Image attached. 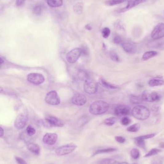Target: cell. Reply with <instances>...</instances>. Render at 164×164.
<instances>
[{"label": "cell", "instance_id": "14", "mask_svg": "<svg viewBox=\"0 0 164 164\" xmlns=\"http://www.w3.org/2000/svg\"><path fill=\"white\" fill-rule=\"evenodd\" d=\"M130 107L127 105H118L114 111L115 115L118 116H127L130 114Z\"/></svg>", "mask_w": 164, "mask_h": 164}, {"label": "cell", "instance_id": "23", "mask_svg": "<svg viewBox=\"0 0 164 164\" xmlns=\"http://www.w3.org/2000/svg\"><path fill=\"white\" fill-rule=\"evenodd\" d=\"M158 54V53L155 51H149L146 52L143 54L142 57V60L143 61H147L150 59L151 58L156 56Z\"/></svg>", "mask_w": 164, "mask_h": 164}, {"label": "cell", "instance_id": "31", "mask_svg": "<svg viewBox=\"0 0 164 164\" xmlns=\"http://www.w3.org/2000/svg\"><path fill=\"white\" fill-rule=\"evenodd\" d=\"M116 119L114 117H111L109 118L106 119L104 121V123L108 126H113L116 123Z\"/></svg>", "mask_w": 164, "mask_h": 164}, {"label": "cell", "instance_id": "48", "mask_svg": "<svg viewBox=\"0 0 164 164\" xmlns=\"http://www.w3.org/2000/svg\"><path fill=\"white\" fill-rule=\"evenodd\" d=\"M4 61H2V58H1V65H2V64H3Z\"/></svg>", "mask_w": 164, "mask_h": 164}, {"label": "cell", "instance_id": "39", "mask_svg": "<svg viewBox=\"0 0 164 164\" xmlns=\"http://www.w3.org/2000/svg\"><path fill=\"white\" fill-rule=\"evenodd\" d=\"M114 42L116 44H121L123 42V39L120 36H116L114 38Z\"/></svg>", "mask_w": 164, "mask_h": 164}, {"label": "cell", "instance_id": "35", "mask_svg": "<svg viewBox=\"0 0 164 164\" xmlns=\"http://www.w3.org/2000/svg\"><path fill=\"white\" fill-rule=\"evenodd\" d=\"M26 134L29 136H32L36 134V130L31 126H28L26 129Z\"/></svg>", "mask_w": 164, "mask_h": 164}, {"label": "cell", "instance_id": "22", "mask_svg": "<svg viewBox=\"0 0 164 164\" xmlns=\"http://www.w3.org/2000/svg\"><path fill=\"white\" fill-rule=\"evenodd\" d=\"M73 11L76 14H82L83 11V5L82 2H78L73 6Z\"/></svg>", "mask_w": 164, "mask_h": 164}, {"label": "cell", "instance_id": "16", "mask_svg": "<svg viewBox=\"0 0 164 164\" xmlns=\"http://www.w3.org/2000/svg\"><path fill=\"white\" fill-rule=\"evenodd\" d=\"M121 46L125 52L129 53H134L136 52L137 47L135 44L131 41H123Z\"/></svg>", "mask_w": 164, "mask_h": 164}, {"label": "cell", "instance_id": "32", "mask_svg": "<svg viewBox=\"0 0 164 164\" xmlns=\"http://www.w3.org/2000/svg\"><path fill=\"white\" fill-rule=\"evenodd\" d=\"M130 155L133 159H137L139 158L140 157V152L138 149L133 148L130 151Z\"/></svg>", "mask_w": 164, "mask_h": 164}, {"label": "cell", "instance_id": "21", "mask_svg": "<svg viewBox=\"0 0 164 164\" xmlns=\"http://www.w3.org/2000/svg\"><path fill=\"white\" fill-rule=\"evenodd\" d=\"M100 84L101 85H102V87L106 88L115 89H117L118 88V87L117 85L109 83L108 82L106 81L105 79H102V78H101L100 80Z\"/></svg>", "mask_w": 164, "mask_h": 164}, {"label": "cell", "instance_id": "46", "mask_svg": "<svg viewBox=\"0 0 164 164\" xmlns=\"http://www.w3.org/2000/svg\"><path fill=\"white\" fill-rule=\"evenodd\" d=\"M153 164H162V162L161 160H157L154 162Z\"/></svg>", "mask_w": 164, "mask_h": 164}, {"label": "cell", "instance_id": "3", "mask_svg": "<svg viewBox=\"0 0 164 164\" xmlns=\"http://www.w3.org/2000/svg\"><path fill=\"white\" fill-rule=\"evenodd\" d=\"M77 147V146L76 144L68 143L56 148L55 152L56 154L59 156H64L72 153L76 150Z\"/></svg>", "mask_w": 164, "mask_h": 164}, {"label": "cell", "instance_id": "45", "mask_svg": "<svg viewBox=\"0 0 164 164\" xmlns=\"http://www.w3.org/2000/svg\"><path fill=\"white\" fill-rule=\"evenodd\" d=\"M85 29L87 30H91V27L90 25H87L86 26H85Z\"/></svg>", "mask_w": 164, "mask_h": 164}, {"label": "cell", "instance_id": "50", "mask_svg": "<svg viewBox=\"0 0 164 164\" xmlns=\"http://www.w3.org/2000/svg\"><path fill=\"white\" fill-rule=\"evenodd\" d=\"M161 147L163 148H164V144H163V145H162V146H161Z\"/></svg>", "mask_w": 164, "mask_h": 164}, {"label": "cell", "instance_id": "18", "mask_svg": "<svg viewBox=\"0 0 164 164\" xmlns=\"http://www.w3.org/2000/svg\"><path fill=\"white\" fill-rule=\"evenodd\" d=\"M78 76L80 80L85 82L90 80L89 73L84 70H79L78 72Z\"/></svg>", "mask_w": 164, "mask_h": 164}, {"label": "cell", "instance_id": "24", "mask_svg": "<svg viewBox=\"0 0 164 164\" xmlns=\"http://www.w3.org/2000/svg\"><path fill=\"white\" fill-rule=\"evenodd\" d=\"M148 84L151 87L161 86L164 85V81L161 79H153L149 81Z\"/></svg>", "mask_w": 164, "mask_h": 164}, {"label": "cell", "instance_id": "4", "mask_svg": "<svg viewBox=\"0 0 164 164\" xmlns=\"http://www.w3.org/2000/svg\"><path fill=\"white\" fill-rule=\"evenodd\" d=\"M45 102L53 106H56L60 103V99L56 91H52L47 93L45 98Z\"/></svg>", "mask_w": 164, "mask_h": 164}, {"label": "cell", "instance_id": "41", "mask_svg": "<svg viewBox=\"0 0 164 164\" xmlns=\"http://www.w3.org/2000/svg\"><path fill=\"white\" fill-rule=\"evenodd\" d=\"M115 140L117 142L120 143H124L126 141L125 138L122 136H116L115 137Z\"/></svg>", "mask_w": 164, "mask_h": 164}, {"label": "cell", "instance_id": "30", "mask_svg": "<svg viewBox=\"0 0 164 164\" xmlns=\"http://www.w3.org/2000/svg\"><path fill=\"white\" fill-rule=\"evenodd\" d=\"M134 141L135 143L138 147L142 148V149H146V143H145L144 140L137 139V138H135Z\"/></svg>", "mask_w": 164, "mask_h": 164}, {"label": "cell", "instance_id": "49", "mask_svg": "<svg viewBox=\"0 0 164 164\" xmlns=\"http://www.w3.org/2000/svg\"><path fill=\"white\" fill-rule=\"evenodd\" d=\"M54 164V163H47V164Z\"/></svg>", "mask_w": 164, "mask_h": 164}, {"label": "cell", "instance_id": "10", "mask_svg": "<svg viewBox=\"0 0 164 164\" xmlns=\"http://www.w3.org/2000/svg\"><path fill=\"white\" fill-rule=\"evenodd\" d=\"M45 121L50 126L62 127L64 125V123L62 120L51 115H47L45 117Z\"/></svg>", "mask_w": 164, "mask_h": 164}, {"label": "cell", "instance_id": "51", "mask_svg": "<svg viewBox=\"0 0 164 164\" xmlns=\"http://www.w3.org/2000/svg\"></svg>", "mask_w": 164, "mask_h": 164}, {"label": "cell", "instance_id": "28", "mask_svg": "<svg viewBox=\"0 0 164 164\" xmlns=\"http://www.w3.org/2000/svg\"><path fill=\"white\" fill-rule=\"evenodd\" d=\"M162 151L161 149H156V148H153L151 149L149 152L147 153L146 155H144L145 158H148V157H152L156 154H158L162 152Z\"/></svg>", "mask_w": 164, "mask_h": 164}, {"label": "cell", "instance_id": "5", "mask_svg": "<svg viewBox=\"0 0 164 164\" xmlns=\"http://www.w3.org/2000/svg\"><path fill=\"white\" fill-rule=\"evenodd\" d=\"M151 36L154 40H159L164 37V23L158 24L152 30Z\"/></svg>", "mask_w": 164, "mask_h": 164}, {"label": "cell", "instance_id": "25", "mask_svg": "<svg viewBox=\"0 0 164 164\" xmlns=\"http://www.w3.org/2000/svg\"><path fill=\"white\" fill-rule=\"evenodd\" d=\"M116 160L112 158H103L98 160L95 162V164H116Z\"/></svg>", "mask_w": 164, "mask_h": 164}, {"label": "cell", "instance_id": "13", "mask_svg": "<svg viewBox=\"0 0 164 164\" xmlns=\"http://www.w3.org/2000/svg\"><path fill=\"white\" fill-rule=\"evenodd\" d=\"M58 136L55 133H47L43 136L42 141L45 144L52 146L56 143Z\"/></svg>", "mask_w": 164, "mask_h": 164}, {"label": "cell", "instance_id": "40", "mask_svg": "<svg viewBox=\"0 0 164 164\" xmlns=\"http://www.w3.org/2000/svg\"><path fill=\"white\" fill-rule=\"evenodd\" d=\"M14 159L18 164H28L24 159L20 157H15Z\"/></svg>", "mask_w": 164, "mask_h": 164}, {"label": "cell", "instance_id": "19", "mask_svg": "<svg viewBox=\"0 0 164 164\" xmlns=\"http://www.w3.org/2000/svg\"><path fill=\"white\" fill-rule=\"evenodd\" d=\"M117 150V149L113 148H104V149H98L94 152L91 157H94L95 155L97 154H102L109 153L111 152H115Z\"/></svg>", "mask_w": 164, "mask_h": 164}, {"label": "cell", "instance_id": "37", "mask_svg": "<svg viewBox=\"0 0 164 164\" xmlns=\"http://www.w3.org/2000/svg\"><path fill=\"white\" fill-rule=\"evenodd\" d=\"M156 134H149V135H145L140 136L137 137L136 138L138 139H141V140H146V139H151L153 138L155 136Z\"/></svg>", "mask_w": 164, "mask_h": 164}, {"label": "cell", "instance_id": "36", "mask_svg": "<svg viewBox=\"0 0 164 164\" xmlns=\"http://www.w3.org/2000/svg\"><path fill=\"white\" fill-rule=\"evenodd\" d=\"M110 56L111 59L114 61H116V62H119L120 61L119 56H118V54L114 51H111L110 52Z\"/></svg>", "mask_w": 164, "mask_h": 164}, {"label": "cell", "instance_id": "33", "mask_svg": "<svg viewBox=\"0 0 164 164\" xmlns=\"http://www.w3.org/2000/svg\"><path fill=\"white\" fill-rule=\"evenodd\" d=\"M142 97H138V96H131L130 98V101L131 103L134 104H138L142 102Z\"/></svg>", "mask_w": 164, "mask_h": 164}, {"label": "cell", "instance_id": "43", "mask_svg": "<svg viewBox=\"0 0 164 164\" xmlns=\"http://www.w3.org/2000/svg\"><path fill=\"white\" fill-rule=\"evenodd\" d=\"M26 0H16V3L18 7H20L24 5Z\"/></svg>", "mask_w": 164, "mask_h": 164}, {"label": "cell", "instance_id": "20", "mask_svg": "<svg viewBox=\"0 0 164 164\" xmlns=\"http://www.w3.org/2000/svg\"><path fill=\"white\" fill-rule=\"evenodd\" d=\"M47 3L52 8L59 7L63 5V0H47Z\"/></svg>", "mask_w": 164, "mask_h": 164}, {"label": "cell", "instance_id": "26", "mask_svg": "<svg viewBox=\"0 0 164 164\" xmlns=\"http://www.w3.org/2000/svg\"><path fill=\"white\" fill-rule=\"evenodd\" d=\"M43 10V6L41 4L36 5L33 9V12L36 15H40L42 14Z\"/></svg>", "mask_w": 164, "mask_h": 164}, {"label": "cell", "instance_id": "44", "mask_svg": "<svg viewBox=\"0 0 164 164\" xmlns=\"http://www.w3.org/2000/svg\"><path fill=\"white\" fill-rule=\"evenodd\" d=\"M4 135V130L2 129V127L0 128V137H2Z\"/></svg>", "mask_w": 164, "mask_h": 164}, {"label": "cell", "instance_id": "1", "mask_svg": "<svg viewBox=\"0 0 164 164\" xmlns=\"http://www.w3.org/2000/svg\"><path fill=\"white\" fill-rule=\"evenodd\" d=\"M109 105L104 101H96L90 105L89 111L94 115H101L108 111Z\"/></svg>", "mask_w": 164, "mask_h": 164}, {"label": "cell", "instance_id": "6", "mask_svg": "<svg viewBox=\"0 0 164 164\" xmlns=\"http://www.w3.org/2000/svg\"><path fill=\"white\" fill-rule=\"evenodd\" d=\"M160 96L157 92L146 90L142 93V99L146 102H153L160 100Z\"/></svg>", "mask_w": 164, "mask_h": 164}, {"label": "cell", "instance_id": "2", "mask_svg": "<svg viewBox=\"0 0 164 164\" xmlns=\"http://www.w3.org/2000/svg\"><path fill=\"white\" fill-rule=\"evenodd\" d=\"M132 116L136 119L144 120L150 117V111L146 107L138 105L133 107L131 111Z\"/></svg>", "mask_w": 164, "mask_h": 164}, {"label": "cell", "instance_id": "12", "mask_svg": "<svg viewBox=\"0 0 164 164\" xmlns=\"http://www.w3.org/2000/svg\"><path fill=\"white\" fill-rule=\"evenodd\" d=\"M147 0H129L127 3V6L122 9L118 11V13H122L127 12L128 10H130L133 8L137 6L141 3L146 2Z\"/></svg>", "mask_w": 164, "mask_h": 164}, {"label": "cell", "instance_id": "42", "mask_svg": "<svg viewBox=\"0 0 164 164\" xmlns=\"http://www.w3.org/2000/svg\"><path fill=\"white\" fill-rule=\"evenodd\" d=\"M115 27L118 29H124V26H123L122 24H121L120 20H118L116 22L115 24Z\"/></svg>", "mask_w": 164, "mask_h": 164}, {"label": "cell", "instance_id": "29", "mask_svg": "<svg viewBox=\"0 0 164 164\" xmlns=\"http://www.w3.org/2000/svg\"><path fill=\"white\" fill-rule=\"evenodd\" d=\"M141 128V125L140 123H135L132 125L131 126H129L127 128V131H128L131 132H135L138 131Z\"/></svg>", "mask_w": 164, "mask_h": 164}, {"label": "cell", "instance_id": "27", "mask_svg": "<svg viewBox=\"0 0 164 164\" xmlns=\"http://www.w3.org/2000/svg\"><path fill=\"white\" fill-rule=\"evenodd\" d=\"M126 0H108L105 2V4L107 6H116V5H119L120 3L125 2Z\"/></svg>", "mask_w": 164, "mask_h": 164}, {"label": "cell", "instance_id": "7", "mask_svg": "<svg viewBox=\"0 0 164 164\" xmlns=\"http://www.w3.org/2000/svg\"><path fill=\"white\" fill-rule=\"evenodd\" d=\"M82 53V49L75 48L72 49L66 55V60L70 64H74L78 60Z\"/></svg>", "mask_w": 164, "mask_h": 164}, {"label": "cell", "instance_id": "15", "mask_svg": "<svg viewBox=\"0 0 164 164\" xmlns=\"http://www.w3.org/2000/svg\"><path fill=\"white\" fill-rule=\"evenodd\" d=\"M87 102V99L85 96L81 93H77L74 95L72 99V102L75 105L82 106L85 105Z\"/></svg>", "mask_w": 164, "mask_h": 164}, {"label": "cell", "instance_id": "38", "mask_svg": "<svg viewBox=\"0 0 164 164\" xmlns=\"http://www.w3.org/2000/svg\"><path fill=\"white\" fill-rule=\"evenodd\" d=\"M131 123V119L127 117H124L121 119V123L124 125L127 126L128 125L130 124Z\"/></svg>", "mask_w": 164, "mask_h": 164}, {"label": "cell", "instance_id": "9", "mask_svg": "<svg viewBox=\"0 0 164 164\" xmlns=\"http://www.w3.org/2000/svg\"><path fill=\"white\" fill-rule=\"evenodd\" d=\"M27 79L30 83L36 85L42 84L45 81L44 76L38 73H30L27 76Z\"/></svg>", "mask_w": 164, "mask_h": 164}, {"label": "cell", "instance_id": "17", "mask_svg": "<svg viewBox=\"0 0 164 164\" xmlns=\"http://www.w3.org/2000/svg\"><path fill=\"white\" fill-rule=\"evenodd\" d=\"M27 148L30 152H31L34 154L37 155H39L40 154L41 148L39 145H38L36 143H30L28 144Z\"/></svg>", "mask_w": 164, "mask_h": 164}, {"label": "cell", "instance_id": "8", "mask_svg": "<svg viewBox=\"0 0 164 164\" xmlns=\"http://www.w3.org/2000/svg\"><path fill=\"white\" fill-rule=\"evenodd\" d=\"M98 84L94 81L90 80L84 84V90L89 95L94 94L97 92Z\"/></svg>", "mask_w": 164, "mask_h": 164}, {"label": "cell", "instance_id": "47", "mask_svg": "<svg viewBox=\"0 0 164 164\" xmlns=\"http://www.w3.org/2000/svg\"><path fill=\"white\" fill-rule=\"evenodd\" d=\"M117 164H129V163L126 162H120V163H118Z\"/></svg>", "mask_w": 164, "mask_h": 164}, {"label": "cell", "instance_id": "34", "mask_svg": "<svg viewBox=\"0 0 164 164\" xmlns=\"http://www.w3.org/2000/svg\"><path fill=\"white\" fill-rule=\"evenodd\" d=\"M111 33V30L108 27H105L102 31V35L103 37L105 38H108Z\"/></svg>", "mask_w": 164, "mask_h": 164}, {"label": "cell", "instance_id": "11", "mask_svg": "<svg viewBox=\"0 0 164 164\" xmlns=\"http://www.w3.org/2000/svg\"><path fill=\"white\" fill-rule=\"evenodd\" d=\"M28 121V117L25 114H21L18 115L14 122V127L18 130L22 129L26 125Z\"/></svg>", "mask_w": 164, "mask_h": 164}]
</instances>
